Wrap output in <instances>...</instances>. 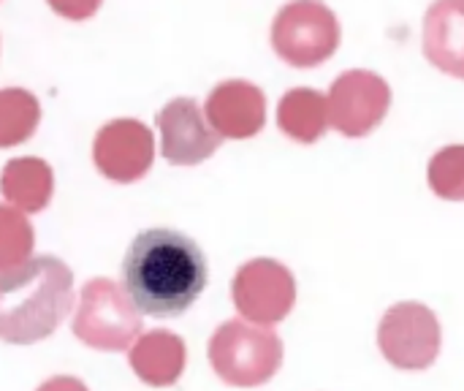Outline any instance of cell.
<instances>
[{
	"label": "cell",
	"mask_w": 464,
	"mask_h": 391,
	"mask_svg": "<svg viewBox=\"0 0 464 391\" xmlns=\"http://www.w3.org/2000/svg\"><path fill=\"white\" fill-rule=\"evenodd\" d=\"M209 278L201 248L182 231H141L122 261V288L141 316H182L204 291Z\"/></svg>",
	"instance_id": "6da1fadb"
},
{
	"label": "cell",
	"mask_w": 464,
	"mask_h": 391,
	"mask_svg": "<svg viewBox=\"0 0 464 391\" xmlns=\"http://www.w3.org/2000/svg\"><path fill=\"white\" fill-rule=\"evenodd\" d=\"M73 272L54 256H30L0 272V340L33 346L46 340L71 313Z\"/></svg>",
	"instance_id": "7a4b0ae2"
},
{
	"label": "cell",
	"mask_w": 464,
	"mask_h": 391,
	"mask_svg": "<svg viewBox=\"0 0 464 391\" xmlns=\"http://www.w3.org/2000/svg\"><path fill=\"white\" fill-rule=\"evenodd\" d=\"M340 19L324 0H291L272 22V49L294 68H315L340 46Z\"/></svg>",
	"instance_id": "3957f363"
},
{
	"label": "cell",
	"mask_w": 464,
	"mask_h": 391,
	"mask_svg": "<svg viewBox=\"0 0 464 391\" xmlns=\"http://www.w3.org/2000/svg\"><path fill=\"white\" fill-rule=\"evenodd\" d=\"M141 329V313L122 286L95 278L84 286L73 316V335L98 351H122Z\"/></svg>",
	"instance_id": "277c9868"
},
{
	"label": "cell",
	"mask_w": 464,
	"mask_h": 391,
	"mask_svg": "<svg viewBox=\"0 0 464 391\" xmlns=\"http://www.w3.org/2000/svg\"><path fill=\"white\" fill-rule=\"evenodd\" d=\"M326 98H329L332 125L343 136L359 139L383 122L392 106V87L381 73L367 68H353L332 82Z\"/></svg>",
	"instance_id": "5b68a950"
},
{
	"label": "cell",
	"mask_w": 464,
	"mask_h": 391,
	"mask_svg": "<svg viewBox=\"0 0 464 391\" xmlns=\"http://www.w3.org/2000/svg\"><path fill=\"white\" fill-rule=\"evenodd\" d=\"M155 158L152 131L130 117L106 122L92 142V161L98 171L114 182L141 180Z\"/></svg>",
	"instance_id": "8992f818"
},
{
	"label": "cell",
	"mask_w": 464,
	"mask_h": 391,
	"mask_svg": "<svg viewBox=\"0 0 464 391\" xmlns=\"http://www.w3.org/2000/svg\"><path fill=\"white\" fill-rule=\"evenodd\" d=\"M160 152L174 166H196L220 147V133L209 125L193 98H174L158 112Z\"/></svg>",
	"instance_id": "52a82bcc"
},
{
	"label": "cell",
	"mask_w": 464,
	"mask_h": 391,
	"mask_svg": "<svg viewBox=\"0 0 464 391\" xmlns=\"http://www.w3.org/2000/svg\"><path fill=\"white\" fill-rule=\"evenodd\" d=\"M204 114L223 139H250L266 122V95L247 79H226L207 95Z\"/></svg>",
	"instance_id": "ba28073f"
},
{
	"label": "cell",
	"mask_w": 464,
	"mask_h": 391,
	"mask_svg": "<svg viewBox=\"0 0 464 391\" xmlns=\"http://www.w3.org/2000/svg\"><path fill=\"white\" fill-rule=\"evenodd\" d=\"M421 44L438 71L464 79V0H435L427 8Z\"/></svg>",
	"instance_id": "9c48e42d"
},
{
	"label": "cell",
	"mask_w": 464,
	"mask_h": 391,
	"mask_svg": "<svg viewBox=\"0 0 464 391\" xmlns=\"http://www.w3.org/2000/svg\"><path fill=\"white\" fill-rule=\"evenodd\" d=\"M234 297L239 302V308L247 313H258L266 308H285L288 299H294V280L291 275L275 264V261H253L247 264L234 283Z\"/></svg>",
	"instance_id": "30bf717a"
},
{
	"label": "cell",
	"mask_w": 464,
	"mask_h": 391,
	"mask_svg": "<svg viewBox=\"0 0 464 391\" xmlns=\"http://www.w3.org/2000/svg\"><path fill=\"white\" fill-rule=\"evenodd\" d=\"M277 125L285 136L310 144L324 136L332 125L329 120V98L313 87H294L280 98L277 106Z\"/></svg>",
	"instance_id": "8fae6325"
},
{
	"label": "cell",
	"mask_w": 464,
	"mask_h": 391,
	"mask_svg": "<svg viewBox=\"0 0 464 391\" xmlns=\"http://www.w3.org/2000/svg\"><path fill=\"white\" fill-rule=\"evenodd\" d=\"M0 191L5 201L22 212H41L54 191V177L41 158H14L5 163L0 177Z\"/></svg>",
	"instance_id": "7c38bea8"
},
{
	"label": "cell",
	"mask_w": 464,
	"mask_h": 391,
	"mask_svg": "<svg viewBox=\"0 0 464 391\" xmlns=\"http://www.w3.org/2000/svg\"><path fill=\"white\" fill-rule=\"evenodd\" d=\"M41 122V103L24 87L0 90V150L27 142Z\"/></svg>",
	"instance_id": "4fadbf2b"
},
{
	"label": "cell",
	"mask_w": 464,
	"mask_h": 391,
	"mask_svg": "<svg viewBox=\"0 0 464 391\" xmlns=\"http://www.w3.org/2000/svg\"><path fill=\"white\" fill-rule=\"evenodd\" d=\"M33 245V226L24 212L11 204H0V272L27 261Z\"/></svg>",
	"instance_id": "5bb4252c"
},
{
	"label": "cell",
	"mask_w": 464,
	"mask_h": 391,
	"mask_svg": "<svg viewBox=\"0 0 464 391\" xmlns=\"http://www.w3.org/2000/svg\"><path fill=\"white\" fill-rule=\"evenodd\" d=\"M430 182L443 199H464V147H446L432 158Z\"/></svg>",
	"instance_id": "9a60e30c"
},
{
	"label": "cell",
	"mask_w": 464,
	"mask_h": 391,
	"mask_svg": "<svg viewBox=\"0 0 464 391\" xmlns=\"http://www.w3.org/2000/svg\"><path fill=\"white\" fill-rule=\"evenodd\" d=\"M46 3H49V8H52L57 16H63V19L84 22V19H90V16L98 14V8H101L103 0H46Z\"/></svg>",
	"instance_id": "2e32d148"
},
{
	"label": "cell",
	"mask_w": 464,
	"mask_h": 391,
	"mask_svg": "<svg viewBox=\"0 0 464 391\" xmlns=\"http://www.w3.org/2000/svg\"><path fill=\"white\" fill-rule=\"evenodd\" d=\"M38 391H87L79 381H73V378H52L46 386H41Z\"/></svg>",
	"instance_id": "e0dca14e"
}]
</instances>
